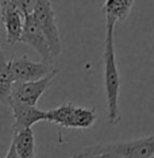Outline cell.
Wrapping results in <instances>:
<instances>
[{
    "label": "cell",
    "mask_w": 154,
    "mask_h": 158,
    "mask_svg": "<svg viewBox=\"0 0 154 158\" xmlns=\"http://www.w3.org/2000/svg\"><path fill=\"white\" fill-rule=\"evenodd\" d=\"M118 22L106 19V44H104V89H106V106L108 123L116 126L120 122L119 95H120V76L116 64L115 42L114 33Z\"/></svg>",
    "instance_id": "1"
},
{
    "label": "cell",
    "mask_w": 154,
    "mask_h": 158,
    "mask_svg": "<svg viewBox=\"0 0 154 158\" xmlns=\"http://www.w3.org/2000/svg\"><path fill=\"white\" fill-rule=\"evenodd\" d=\"M83 154L111 153L122 158H153L154 157V135L134 139L127 142L96 143L80 150Z\"/></svg>",
    "instance_id": "2"
},
{
    "label": "cell",
    "mask_w": 154,
    "mask_h": 158,
    "mask_svg": "<svg viewBox=\"0 0 154 158\" xmlns=\"http://www.w3.org/2000/svg\"><path fill=\"white\" fill-rule=\"evenodd\" d=\"M96 119H98V115L94 108L77 107L73 103H66L57 108L49 110L46 122L64 128L87 130L95 124Z\"/></svg>",
    "instance_id": "3"
},
{
    "label": "cell",
    "mask_w": 154,
    "mask_h": 158,
    "mask_svg": "<svg viewBox=\"0 0 154 158\" xmlns=\"http://www.w3.org/2000/svg\"><path fill=\"white\" fill-rule=\"evenodd\" d=\"M33 15L49 39L53 57L57 58L61 54V37L52 0H37V6H35Z\"/></svg>",
    "instance_id": "4"
},
{
    "label": "cell",
    "mask_w": 154,
    "mask_h": 158,
    "mask_svg": "<svg viewBox=\"0 0 154 158\" xmlns=\"http://www.w3.org/2000/svg\"><path fill=\"white\" fill-rule=\"evenodd\" d=\"M57 73H58V69L56 68L52 73H49L48 76H45L44 78H41V80L15 82L8 103L15 102L19 104H24V106H37L38 100L41 99V96L46 92V89L50 87V84L54 80ZM7 106H8V104H7Z\"/></svg>",
    "instance_id": "5"
},
{
    "label": "cell",
    "mask_w": 154,
    "mask_h": 158,
    "mask_svg": "<svg viewBox=\"0 0 154 158\" xmlns=\"http://www.w3.org/2000/svg\"><path fill=\"white\" fill-rule=\"evenodd\" d=\"M8 62H10L11 74L15 82L41 80V78L48 76L49 73H52L56 69L53 66V64L46 62L44 60L41 62H35V61H31L27 56L11 58V60H8Z\"/></svg>",
    "instance_id": "6"
},
{
    "label": "cell",
    "mask_w": 154,
    "mask_h": 158,
    "mask_svg": "<svg viewBox=\"0 0 154 158\" xmlns=\"http://www.w3.org/2000/svg\"><path fill=\"white\" fill-rule=\"evenodd\" d=\"M20 42L24 45L31 46V48L42 57L44 61L53 64L54 57L52 54L49 39L46 37V34L44 33V30L41 28V26L38 24L37 19L34 18L33 14L26 16L24 28H23V34H22V38H20Z\"/></svg>",
    "instance_id": "7"
},
{
    "label": "cell",
    "mask_w": 154,
    "mask_h": 158,
    "mask_svg": "<svg viewBox=\"0 0 154 158\" xmlns=\"http://www.w3.org/2000/svg\"><path fill=\"white\" fill-rule=\"evenodd\" d=\"M2 20L6 28L7 42L10 45L19 44L26 20L24 14L12 6L8 0H2Z\"/></svg>",
    "instance_id": "8"
},
{
    "label": "cell",
    "mask_w": 154,
    "mask_h": 158,
    "mask_svg": "<svg viewBox=\"0 0 154 158\" xmlns=\"http://www.w3.org/2000/svg\"><path fill=\"white\" fill-rule=\"evenodd\" d=\"M10 108L14 115V131L22 130V128L33 127L35 123L42 120H48V111L38 110L37 106H24L15 102L8 103Z\"/></svg>",
    "instance_id": "9"
},
{
    "label": "cell",
    "mask_w": 154,
    "mask_h": 158,
    "mask_svg": "<svg viewBox=\"0 0 154 158\" xmlns=\"http://www.w3.org/2000/svg\"><path fill=\"white\" fill-rule=\"evenodd\" d=\"M18 154L23 158H34L37 152V145H35V136L33 128L27 127L22 130L14 131L12 141Z\"/></svg>",
    "instance_id": "10"
},
{
    "label": "cell",
    "mask_w": 154,
    "mask_h": 158,
    "mask_svg": "<svg viewBox=\"0 0 154 158\" xmlns=\"http://www.w3.org/2000/svg\"><path fill=\"white\" fill-rule=\"evenodd\" d=\"M135 0H106L102 10L106 15V19L124 22L130 15Z\"/></svg>",
    "instance_id": "11"
},
{
    "label": "cell",
    "mask_w": 154,
    "mask_h": 158,
    "mask_svg": "<svg viewBox=\"0 0 154 158\" xmlns=\"http://www.w3.org/2000/svg\"><path fill=\"white\" fill-rule=\"evenodd\" d=\"M14 84H15V80L11 74L10 62L6 58V56L2 54V58H0V100L3 104H8Z\"/></svg>",
    "instance_id": "12"
},
{
    "label": "cell",
    "mask_w": 154,
    "mask_h": 158,
    "mask_svg": "<svg viewBox=\"0 0 154 158\" xmlns=\"http://www.w3.org/2000/svg\"><path fill=\"white\" fill-rule=\"evenodd\" d=\"M12 6H15L19 11L24 14V16L31 15L37 6V0H8Z\"/></svg>",
    "instance_id": "13"
},
{
    "label": "cell",
    "mask_w": 154,
    "mask_h": 158,
    "mask_svg": "<svg viewBox=\"0 0 154 158\" xmlns=\"http://www.w3.org/2000/svg\"><path fill=\"white\" fill-rule=\"evenodd\" d=\"M6 158H23V157H20L19 154H18L15 146H14V143L11 142V145H10V149H8V153H7ZM70 158H72V157H70Z\"/></svg>",
    "instance_id": "14"
},
{
    "label": "cell",
    "mask_w": 154,
    "mask_h": 158,
    "mask_svg": "<svg viewBox=\"0 0 154 158\" xmlns=\"http://www.w3.org/2000/svg\"><path fill=\"white\" fill-rule=\"evenodd\" d=\"M153 158H154V157H153Z\"/></svg>",
    "instance_id": "15"
}]
</instances>
